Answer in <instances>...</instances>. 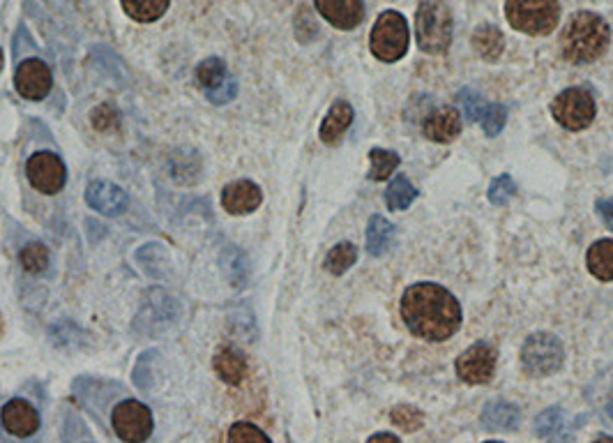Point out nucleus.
Returning a JSON list of instances; mask_svg holds the SVG:
<instances>
[{
  "label": "nucleus",
  "instance_id": "f257e3e1",
  "mask_svg": "<svg viewBox=\"0 0 613 443\" xmlns=\"http://www.w3.org/2000/svg\"><path fill=\"white\" fill-rule=\"evenodd\" d=\"M401 317L420 340L443 342L461 326V305L441 284L420 282L408 287L401 298Z\"/></svg>",
  "mask_w": 613,
  "mask_h": 443
},
{
  "label": "nucleus",
  "instance_id": "f03ea898",
  "mask_svg": "<svg viewBox=\"0 0 613 443\" xmlns=\"http://www.w3.org/2000/svg\"><path fill=\"white\" fill-rule=\"evenodd\" d=\"M611 28L595 12L572 14L560 35V51L570 63H593L609 49Z\"/></svg>",
  "mask_w": 613,
  "mask_h": 443
},
{
  "label": "nucleus",
  "instance_id": "7ed1b4c3",
  "mask_svg": "<svg viewBox=\"0 0 613 443\" xmlns=\"http://www.w3.org/2000/svg\"><path fill=\"white\" fill-rule=\"evenodd\" d=\"M452 14L441 0H425L415 17V37L425 54H443L452 44Z\"/></svg>",
  "mask_w": 613,
  "mask_h": 443
},
{
  "label": "nucleus",
  "instance_id": "20e7f679",
  "mask_svg": "<svg viewBox=\"0 0 613 443\" xmlns=\"http://www.w3.org/2000/svg\"><path fill=\"white\" fill-rule=\"evenodd\" d=\"M510 26L526 35L554 33L560 19L558 0H505Z\"/></svg>",
  "mask_w": 613,
  "mask_h": 443
},
{
  "label": "nucleus",
  "instance_id": "39448f33",
  "mask_svg": "<svg viewBox=\"0 0 613 443\" xmlns=\"http://www.w3.org/2000/svg\"><path fill=\"white\" fill-rule=\"evenodd\" d=\"M408 44H411V30H408L404 14L395 10L383 12L376 19L372 37H369L372 54L378 60H383V63H397V60L406 56Z\"/></svg>",
  "mask_w": 613,
  "mask_h": 443
},
{
  "label": "nucleus",
  "instance_id": "423d86ee",
  "mask_svg": "<svg viewBox=\"0 0 613 443\" xmlns=\"http://www.w3.org/2000/svg\"><path fill=\"white\" fill-rule=\"evenodd\" d=\"M183 317V303L164 289H150L136 314V330H143L148 335H162L166 328L178 324Z\"/></svg>",
  "mask_w": 613,
  "mask_h": 443
},
{
  "label": "nucleus",
  "instance_id": "0eeeda50",
  "mask_svg": "<svg viewBox=\"0 0 613 443\" xmlns=\"http://www.w3.org/2000/svg\"><path fill=\"white\" fill-rule=\"evenodd\" d=\"M563 360V342L551 333H533L521 347V365L535 379L556 374L563 367Z\"/></svg>",
  "mask_w": 613,
  "mask_h": 443
},
{
  "label": "nucleus",
  "instance_id": "6e6552de",
  "mask_svg": "<svg viewBox=\"0 0 613 443\" xmlns=\"http://www.w3.org/2000/svg\"><path fill=\"white\" fill-rule=\"evenodd\" d=\"M111 427L123 443H146L153 437V411L139 400H123L111 411Z\"/></svg>",
  "mask_w": 613,
  "mask_h": 443
},
{
  "label": "nucleus",
  "instance_id": "1a4fd4ad",
  "mask_svg": "<svg viewBox=\"0 0 613 443\" xmlns=\"http://www.w3.org/2000/svg\"><path fill=\"white\" fill-rule=\"evenodd\" d=\"M551 111H554L558 125H563L570 132H579L593 123L597 107L595 97L586 88H567L563 93H558L554 104H551Z\"/></svg>",
  "mask_w": 613,
  "mask_h": 443
},
{
  "label": "nucleus",
  "instance_id": "9d476101",
  "mask_svg": "<svg viewBox=\"0 0 613 443\" xmlns=\"http://www.w3.org/2000/svg\"><path fill=\"white\" fill-rule=\"evenodd\" d=\"M196 84L213 104H229L238 95V81L233 79L222 58H206L196 67Z\"/></svg>",
  "mask_w": 613,
  "mask_h": 443
},
{
  "label": "nucleus",
  "instance_id": "9b49d317",
  "mask_svg": "<svg viewBox=\"0 0 613 443\" xmlns=\"http://www.w3.org/2000/svg\"><path fill=\"white\" fill-rule=\"evenodd\" d=\"M26 176L37 192L58 194L67 180V169L60 162V157L49 153V150H40V153L30 155L26 164Z\"/></svg>",
  "mask_w": 613,
  "mask_h": 443
},
{
  "label": "nucleus",
  "instance_id": "f8f14e48",
  "mask_svg": "<svg viewBox=\"0 0 613 443\" xmlns=\"http://www.w3.org/2000/svg\"><path fill=\"white\" fill-rule=\"evenodd\" d=\"M0 427L14 439H33L42 427L40 411H37L28 400L14 397L0 407Z\"/></svg>",
  "mask_w": 613,
  "mask_h": 443
},
{
  "label": "nucleus",
  "instance_id": "ddd939ff",
  "mask_svg": "<svg viewBox=\"0 0 613 443\" xmlns=\"http://www.w3.org/2000/svg\"><path fill=\"white\" fill-rule=\"evenodd\" d=\"M496 370V349L487 342L473 344L457 358V374L464 384L480 386L487 384L494 377Z\"/></svg>",
  "mask_w": 613,
  "mask_h": 443
},
{
  "label": "nucleus",
  "instance_id": "4468645a",
  "mask_svg": "<svg viewBox=\"0 0 613 443\" xmlns=\"http://www.w3.org/2000/svg\"><path fill=\"white\" fill-rule=\"evenodd\" d=\"M14 86H17V93L26 97V100H44L51 93V86H54V74H51L47 63L37 58H28L17 67Z\"/></svg>",
  "mask_w": 613,
  "mask_h": 443
},
{
  "label": "nucleus",
  "instance_id": "2eb2a0df",
  "mask_svg": "<svg viewBox=\"0 0 613 443\" xmlns=\"http://www.w3.org/2000/svg\"><path fill=\"white\" fill-rule=\"evenodd\" d=\"M86 204L97 210V213L107 217H118L127 210V194L118 185L107 183V180H90L86 187Z\"/></svg>",
  "mask_w": 613,
  "mask_h": 443
},
{
  "label": "nucleus",
  "instance_id": "dca6fc26",
  "mask_svg": "<svg viewBox=\"0 0 613 443\" xmlns=\"http://www.w3.org/2000/svg\"><path fill=\"white\" fill-rule=\"evenodd\" d=\"M263 204L261 187L252 180H236L222 190V206L231 215H249Z\"/></svg>",
  "mask_w": 613,
  "mask_h": 443
},
{
  "label": "nucleus",
  "instance_id": "f3484780",
  "mask_svg": "<svg viewBox=\"0 0 613 443\" xmlns=\"http://www.w3.org/2000/svg\"><path fill=\"white\" fill-rule=\"evenodd\" d=\"M316 10L330 26L339 30H353L365 19V5L362 0H314Z\"/></svg>",
  "mask_w": 613,
  "mask_h": 443
},
{
  "label": "nucleus",
  "instance_id": "a211bd4d",
  "mask_svg": "<svg viewBox=\"0 0 613 443\" xmlns=\"http://www.w3.org/2000/svg\"><path fill=\"white\" fill-rule=\"evenodd\" d=\"M461 132V116L457 109L441 107L434 109L422 123V134L436 144H450Z\"/></svg>",
  "mask_w": 613,
  "mask_h": 443
},
{
  "label": "nucleus",
  "instance_id": "6ab92c4d",
  "mask_svg": "<svg viewBox=\"0 0 613 443\" xmlns=\"http://www.w3.org/2000/svg\"><path fill=\"white\" fill-rule=\"evenodd\" d=\"M136 266L141 268V273H146L150 277H157V280H169L173 275V261L171 254L160 243H146L139 247L134 254Z\"/></svg>",
  "mask_w": 613,
  "mask_h": 443
},
{
  "label": "nucleus",
  "instance_id": "aec40b11",
  "mask_svg": "<svg viewBox=\"0 0 613 443\" xmlns=\"http://www.w3.org/2000/svg\"><path fill=\"white\" fill-rule=\"evenodd\" d=\"M353 123V107L348 102H335L328 111V116L321 123V141L323 144H337L344 137L348 127Z\"/></svg>",
  "mask_w": 613,
  "mask_h": 443
},
{
  "label": "nucleus",
  "instance_id": "412c9836",
  "mask_svg": "<svg viewBox=\"0 0 613 443\" xmlns=\"http://www.w3.org/2000/svg\"><path fill=\"white\" fill-rule=\"evenodd\" d=\"M535 432H537V437L544 439V441L560 443V441L570 439L572 425L567 423L565 411L554 407V409H547V411H544V414L537 416Z\"/></svg>",
  "mask_w": 613,
  "mask_h": 443
},
{
  "label": "nucleus",
  "instance_id": "4be33fe9",
  "mask_svg": "<svg viewBox=\"0 0 613 443\" xmlns=\"http://www.w3.org/2000/svg\"><path fill=\"white\" fill-rule=\"evenodd\" d=\"M473 49L478 51L480 58L489 60V63H494V60L503 56V49H505L503 33L491 24L478 26L473 33Z\"/></svg>",
  "mask_w": 613,
  "mask_h": 443
},
{
  "label": "nucleus",
  "instance_id": "5701e85b",
  "mask_svg": "<svg viewBox=\"0 0 613 443\" xmlns=\"http://www.w3.org/2000/svg\"><path fill=\"white\" fill-rule=\"evenodd\" d=\"M586 261H588V270L597 277V280L611 282L613 280V240L604 238V240H597L595 245H590Z\"/></svg>",
  "mask_w": 613,
  "mask_h": 443
},
{
  "label": "nucleus",
  "instance_id": "b1692460",
  "mask_svg": "<svg viewBox=\"0 0 613 443\" xmlns=\"http://www.w3.org/2000/svg\"><path fill=\"white\" fill-rule=\"evenodd\" d=\"M215 370L219 377L226 381V384L238 386L242 384V379H245V374H247V363H245V358L238 354V351L219 349L215 356Z\"/></svg>",
  "mask_w": 613,
  "mask_h": 443
},
{
  "label": "nucleus",
  "instance_id": "393cba45",
  "mask_svg": "<svg viewBox=\"0 0 613 443\" xmlns=\"http://www.w3.org/2000/svg\"><path fill=\"white\" fill-rule=\"evenodd\" d=\"M392 236H395V227L383 215H374L367 224V252L372 257H383L392 243Z\"/></svg>",
  "mask_w": 613,
  "mask_h": 443
},
{
  "label": "nucleus",
  "instance_id": "a878e982",
  "mask_svg": "<svg viewBox=\"0 0 613 443\" xmlns=\"http://www.w3.org/2000/svg\"><path fill=\"white\" fill-rule=\"evenodd\" d=\"M482 423L489 430H514L519 423V411L514 404L507 402H491L482 411Z\"/></svg>",
  "mask_w": 613,
  "mask_h": 443
},
{
  "label": "nucleus",
  "instance_id": "bb28decb",
  "mask_svg": "<svg viewBox=\"0 0 613 443\" xmlns=\"http://www.w3.org/2000/svg\"><path fill=\"white\" fill-rule=\"evenodd\" d=\"M169 3L171 0H123V10L127 17L139 21V24H153L164 17Z\"/></svg>",
  "mask_w": 613,
  "mask_h": 443
},
{
  "label": "nucleus",
  "instance_id": "cd10ccee",
  "mask_svg": "<svg viewBox=\"0 0 613 443\" xmlns=\"http://www.w3.org/2000/svg\"><path fill=\"white\" fill-rule=\"evenodd\" d=\"M219 264H222L226 277H229V282L233 287H245L247 284V275H249V266L245 254H242L238 247H226L222 252V257H219Z\"/></svg>",
  "mask_w": 613,
  "mask_h": 443
},
{
  "label": "nucleus",
  "instance_id": "c85d7f7f",
  "mask_svg": "<svg viewBox=\"0 0 613 443\" xmlns=\"http://www.w3.org/2000/svg\"><path fill=\"white\" fill-rule=\"evenodd\" d=\"M415 197H418V190H415L406 176L392 178L388 190H385V204H388L390 210H406L413 204Z\"/></svg>",
  "mask_w": 613,
  "mask_h": 443
},
{
  "label": "nucleus",
  "instance_id": "c756f323",
  "mask_svg": "<svg viewBox=\"0 0 613 443\" xmlns=\"http://www.w3.org/2000/svg\"><path fill=\"white\" fill-rule=\"evenodd\" d=\"M355 261H358V250H355L353 243H339L332 247L325 257V268L330 270L332 275H344L348 268H351Z\"/></svg>",
  "mask_w": 613,
  "mask_h": 443
},
{
  "label": "nucleus",
  "instance_id": "7c9ffc66",
  "mask_svg": "<svg viewBox=\"0 0 613 443\" xmlns=\"http://www.w3.org/2000/svg\"><path fill=\"white\" fill-rule=\"evenodd\" d=\"M369 162H372V169H369V178L372 180H388L392 176V171L399 167V155L392 153V150L374 148L369 153Z\"/></svg>",
  "mask_w": 613,
  "mask_h": 443
},
{
  "label": "nucleus",
  "instance_id": "2f4dec72",
  "mask_svg": "<svg viewBox=\"0 0 613 443\" xmlns=\"http://www.w3.org/2000/svg\"><path fill=\"white\" fill-rule=\"evenodd\" d=\"M19 261L28 273H42V270H47L49 266V252L42 243H28L24 250H21Z\"/></svg>",
  "mask_w": 613,
  "mask_h": 443
},
{
  "label": "nucleus",
  "instance_id": "473e14b6",
  "mask_svg": "<svg viewBox=\"0 0 613 443\" xmlns=\"http://www.w3.org/2000/svg\"><path fill=\"white\" fill-rule=\"evenodd\" d=\"M226 443H272V441L268 434L254 423H236L231 425Z\"/></svg>",
  "mask_w": 613,
  "mask_h": 443
},
{
  "label": "nucleus",
  "instance_id": "72a5a7b5",
  "mask_svg": "<svg viewBox=\"0 0 613 443\" xmlns=\"http://www.w3.org/2000/svg\"><path fill=\"white\" fill-rule=\"evenodd\" d=\"M505 120H507V111L505 107H501V104H489V107H484L480 116L482 130L487 137H498V134L503 132Z\"/></svg>",
  "mask_w": 613,
  "mask_h": 443
},
{
  "label": "nucleus",
  "instance_id": "f704fd0d",
  "mask_svg": "<svg viewBox=\"0 0 613 443\" xmlns=\"http://www.w3.org/2000/svg\"><path fill=\"white\" fill-rule=\"evenodd\" d=\"M514 194H517V183H514L512 176L503 174V176L491 180V185H489V201H491V204L503 206L514 197Z\"/></svg>",
  "mask_w": 613,
  "mask_h": 443
},
{
  "label": "nucleus",
  "instance_id": "c9c22d12",
  "mask_svg": "<svg viewBox=\"0 0 613 443\" xmlns=\"http://www.w3.org/2000/svg\"><path fill=\"white\" fill-rule=\"evenodd\" d=\"M390 418H392V423L401 427V430H406V432L418 430V427L422 425V414L413 407H397L390 414Z\"/></svg>",
  "mask_w": 613,
  "mask_h": 443
},
{
  "label": "nucleus",
  "instance_id": "e433bc0d",
  "mask_svg": "<svg viewBox=\"0 0 613 443\" xmlns=\"http://www.w3.org/2000/svg\"><path fill=\"white\" fill-rule=\"evenodd\" d=\"M459 104L464 107V114H466L468 120H471V123H473V120H478L482 116L484 107H487V104L480 100V95L475 93V90H461Z\"/></svg>",
  "mask_w": 613,
  "mask_h": 443
},
{
  "label": "nucleus",
  "instance_id": "4c0bfd02",
  "mask_svg": "<svg viewBox=\"0 0 613 443\" xmlns=\"http://www.w3.org/2000/svg\"><path fill=\"white\" fill-rule=\"evenodd\" d=\"M93 125L97 127V130H102V132L116 130V127H118V111L113 109V107H107V104H102V107L95 109Z\"/></svg>",
  "mask_w": 613,
  "mask_h": 443
},
{
  "label": "nucleus",
  "instance_id": "58836bf2",
  "mask_svg": "<svg viewBox=\"0 0 613 443\" xmlns=\"http://www.w3.org/2000/svg\"><path fill=\"white\" fill-rule=\"evenodd\" d=\"M597 213H600L602 222L613 231V201H597Z\"/></svg>",
  "mask_w": 613,
  "mask_h": 443
},
{
  "label": "nucleus",
  "instance_id": "ea45409f",
  "mask_svg": "<svg viewBox=\"0 0 613 443\" xmlns=\"http://www.w3.org/2000/svg\"><path fill=\"white\" fill-rule=\"evenodd\" d=\"M367 443H401L395 434H388V432H381V434H374L372 439H369Z\"/></svg>",
  "mask_w": 613,
  "mask_h": 443
},
{
  "label": "nucleus",
  "instance_id": "a19ab883",
  "mask_svg": "<svg viewBox=\"0 0 613 443\" xmlns=\"http://www.w3.org/2000/svg\"><path fill=\"white\" fill-rule=\"evenodd\" d=\"M593 443H613V439H609V437H600V439L593 441Z\"/></svg>",
  "mask_w": 613,
  "mask_h": 443
},
{
  "label": "nucleus",
  "instance_id": "79ce46f5",
  "mask_svg": "<svg viewBox=\"0 0 613 443\" xmlns=\"http://www.w3.org/2000/svg\"><path fill=\"white\" fill-rule=\"evenodd\" d=\"M609 416H611V418H613V402H611V404H609Z\"/></svg>",
  "mask_w": 613,
  "mask_h": 443
},
{
  "label": "nucleus",
  "instance_id": "37998d69",
  "mask_svg": "<svg viewBox=\"0 0 613 443\" xmlns=\"http://www.w3.org/2000/svg\"><path fill=\"white\" fill-rule=\"evenodd\" d=\"M487 443H501V441H487Z\"/></svg>",
  "mask_w": 613,
  "mask_h": 443
}]
</instances>
